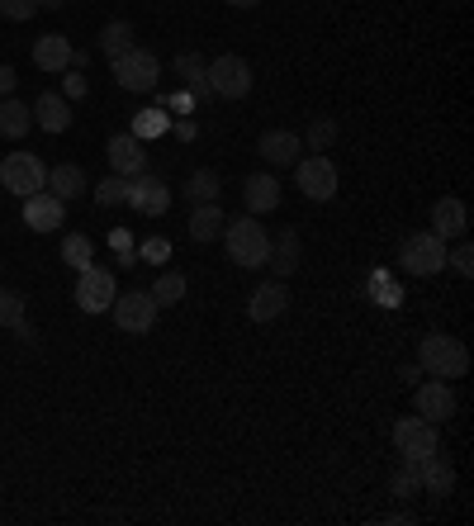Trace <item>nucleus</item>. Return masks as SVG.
<instances>
[{"mask_svg": "<svg viewBox=\"0 0 474 526\" xmlns=\"http://www.w3.org/2000/svg\"><path fill=\"white\" fill-rule=\"evenodd\" d=\"M294 181H299V190L309 195V200H332L337 195V166H332V157H323V152H313V157H299V166H294Z\"/></svg>", "mask_w": 474, "mask_h": 526, "instance_id": "nucleus-7", "label": "nucleus"}, {"mask_svg": "<svg viewBox=\"0 0 474 526\" xmlns=\"http://www.w3.org/2000/svg\"><path fill=\"white\" fill-rule=\"evenodd\" d=\"M242 200H247V214H271L275 204H280V181L275 176H247Z\"/></svg>", "mask_w": 474, "mask_h": 526, "instance_id": "nucleus-21", "label": "nucleus"}, {"mask_svg": "<svg viewBox=\"0 0 474 526\" xmlns=\"http://www.w3.org/2000/svg\"><path fill=\"white\" fill-rule=\"evenodd\" d=\"M299 233L294 228H285L280 237H271V256H266V266L275 271V280H285V275H294V266H299Z\"/></svg>", "mask_w": 474, "mask_h": 526, "instance_id": "nucleus-20", "label": "nucleus"}, {"mask_svg": "<svg viewBox=\"0 0 474 526\" xmlns=\"http://www.w3.org/2000/svg\"><path fill=\"white\" fill-rule=\"evenodd\" d=\"M413 403H418V418L437 422V427L456 418V389H451V380H427V384H418Z\"/></svg>", "mask_w": 474, "mask_h": 526, "instance_id": "nucleus-12", "label": "nucleus"}, {"mask_svg": "<svg viewBox=\"0 0 474 526\" xmlns=\"http://www.w3.org/2000/svg\"><path fill=\"white\" fill-rule=\"evenodd\" d=\"M110 313H114V323L124 327V332H152V323H157V299L152 294H143V290H133V294H114V304H110Z\"/></svg>", "mask_w": 474, "mask_h": 526, "instance_id": "nucleus-10", "label": "nucleus"}, {"mask_svg": "<svg viewBox=\"0 0 474 526\" xmlns=\"http://www.w3.org/2000/svg\"><path fill=\"white\" fill-rule=\"evenodd\" d=\"M413 489H418V484H413V479H408V474H394V493H399V498H408V493H413Z\"/></svg>", "mask_w": 474, "mask_h": 526, "instance_id": "nucleus-40", "label": "nucleus"}, {"mask_svg": "<svg viewBox=\"0 0 474 526\" xmlns=\"http://www.w3.org/2000/svg\"><path fill=\"white\" fill-rule=\"evenodd\" d=\"M166 114L162 109H147V114H138V119H133V138H157V133H166Z\"/></svg>", "mask_w": 474, "mask_h": 526, "instance_id": "nucleus-30", "label": "nucleus"}, {"mask_svg": "<svg viewBox=\"0 0 474 526\" xmlns=\"http://www.w3.org/2000/svg\"><path fill=\"white\" fill-rule=\"evenodd\" d=\"M256 152H261L271 166H294L299 162V152H304V138H299L294 128H271V133H261Z\"/></svg>", "mask_w": 474, "mask_h": 526, "instance_id": "nucleus-15", "label": "nucleus"}, {"mask_svg": "<svg viewBox=\"0 0 474 526\" xmlns=\"http://www.w3.org/2000/svg\"><path fill=\"white\" fill-rule=\"evenodd\" d=\"M219 190H223V176L214 171V166H204V171H195L190 181H185V200H195V204H214L219 200Z\"/></svg>", "mask_w": 474, "mask_h": 526, "instance_id": "nucleus-25", "label": "nucleus"}, {"mask_svg": "<svg viewBox=\"0 0 474 526\" xmlns=\"http://www.w3.org/2000/svg\"><path fill=\"white\" fill-rule=\"evenodd\" d=\"M152 299H157V309H166V304H181L185 299V275L181 271H162L157 275V285H152Z\"/></svg>", "mask_w": 474, "mask_h": 526, "instance_id": "nucleus-27", "label": "nucleus"}, {"mask_svg": "<svg viewBox=\"0 0 474 526\" xmlns=\"http://www.w3.org/2000/svg\"><path fill=\"white\" fill-rule=\"evenodd\" d=\"M24 323V299L15 290H0V327H19Z\"/></svg>", "mask_w": 474, "mask_h": 526, "instance_id": "nucleus-31", "label": "nucleus"}, {"mask_svg": "<svg viewBox=\"0 0 474 526\" xmlns=\"http://www.w3.org/2000/svg\"><path fill=\"white\" fill-rule=\"evenodd\" d=\"M332 143H337V119H313L309 147H313V152H328Z\"/></svg>", "mask_w": 474, "mask_h": 526, "instance_id": "nucleus-32", "label": "nucleus"}, {"mask_svg": "<svg viewBox=\"0 0 474 526\" xmlns=\"http://www.w3.org/2000/svg\"><path fill=\"white\" fill-rule=\"evenodd\" d=\"M128 200V176H105V181L95 185V204L100 209H114V204Z\"/></svg>", "mask_w": 474, "mask_h": 526, "instance_id": "nucleus-29", "label": "nucleus"}, {"mask_svg": "<svg viewBox=\"0 0 474 526\" xmlns=\"http://www.w3.org/2000/svg\"><path fill=\"white\" fill-rule=\"evenodd\" d=\"M62 218H67V200H57L53 190L24 195V228H34V233H57Z\"/></svg>", "mask_w": 474, "mask_h": 526, "instance_id": "nucleus-11", "label": "nucleus"}, {"mask_svg": "<svg viewBox=\"0 0 474 526\" xmlns=\"http://www.w3.org/2000/svg\"><path fill=\"white\" fill-rule=\"evenodd\" d=\"M62 261H67L72 271H86V266L95 261V242L86 233H72L67 242H62Z\"/></svg>", "mask_w": 474, "mask_h": 526, "instance_id": "nucleus-28", "label": "nucleus"}, {"mask_svg": "<svg viewBox=\"0 0 474 526\" xmlns=\"http://www.w3.org/2000/svg\"><path fill=\"white\" fill-rule=\"evenodd\" d=\"M446 266H451L456 275H474V252L470 247H456V252L446 256Z\"/></svg>", "mask_w": 474, "mask_h": 526, "instance_id": "nucleus-35", "label": "nucleus"}, {"mask_svg": "<svg viewBox=\"0 0 474 526\" xmlns=\"http://www.w3.org/2000/svg\"><path fill=\"white\" fill-rule=\"evenodd\" d=\"M67 0H38V10H62Z\"/></svg>", "mask_w": 474, "mask_h": 526, "instance_id": "nucleus-42", "label": "nucleus"}, {"mask_svg": "<svg viewBox=\"0 0 474 526\" xmlns=\"http://www.w3.org/2000/svg\"><path fill=\"white\" fill-rule=\"evenodd\" d=\"M15 81H19L15 67H5V62H0V95H10V91H15Z\"/></svg>", "mask_w": 474, "mask_h": 526, "instance_id": "nucleus-39", "label": "nucleus"}, {"mask_svg": "<svg viewBox=\"0 0 474 526\" xmlns=\"http://www.w3.org/2000/svg\"><path fill=\"white\" fill-rule=\"evenodd\" d=\"M204 67H209V62H204L200 53H181V57H176V76H181L185 86H195V81H204Z\"/></svg>", "mask_w": 474, "mask_h": 526, "instance_id": "nucleus-33", "label": "nucleus"}, {"mask_svg": "<svg viewBox=\"0 0 474 526\" xmlns=\"http://www.w3.org/2000/svg\"><path fill=\"white\" fill-rule=\"evenodd\" d=\"M29 124H34L29 105H24V100H15V95H5V100H0V133H5V138H24V133H29Z\"/></svg>", "mask_w": 474, "mask_h": 526, "instance_id": "nucleus-24", "label": "nucleus"}, {"mask_svg": "<svg viewBox=\"0 0 474 526\" xmlns=\"http://www.w3.org/2000/svg\"><path fill=\"white\" fill-rule=\"evenodd\" d=\"M195 133H200V128L190 124V119H181V124H176V138H181V143H190V138H195Z\"/></svg>", "mask_w": 474, "mask_h": 526, "instance_id": "nucleus-41", "label": "nucleus"}, {"mask_svg": "<svg viewBox=\"0 0 474 526\" xmlns=\"http://www.w3.org/2000/svg\"><path fill=\"white\" fill-rule=\"evenodd\" d=\"M105 157H110L114 176H143L147 171L143 138H133V133H114L110 143H105Z\"/></svg>", "mask_w": 474, "mask_h": 526, "instance_id": "nucleus-14", "label": "nucleus"}, {"mask_svg": "<svg viewBox=\"0 0 474 526\" xmlns=\"http://www.w3.org/2000/svg\"><path fill=\"white\" fill-rule=\"evenodd\" d=\"M114 294H119V285H114L110 271H100V266H86V271H76V304H81V313H105L114 304Z\"/></svg>", "mask_w": 474, "mask_h": 526, "instance_id": "nucleus-9", "label": "nucleus"}, {"mask_svg": "<svg viewBox=\"0 0 474 526\" xmlns=\"http://www.w3.org/2000/svg\"><path fill=\"white\" fill-rule=\"evenodd\" d=\"M399 261L408 275H437L446 271V242L437 233H413L399 247Z\"/></svg>", "mask_w": 474, "mask_h": 526, "instance_id": "nucleus-6", "label": "nucleus"}, {"mask_svg": "<svg viewBox=\"0 0 474 526\" xmlns=\"http://www.w3.org/2000/svg\"><path fill=\"white\" fill-rule=\"evenodd\" d=\"M418 365L432 380H465L470 375V346L451 332H427L418 342Z\"/></svg>", "mask_w": 474, "mask_h": 526, "instance_id": "nucleus-1", "label": "nucleus"}, {"mask_svg": "<svg viewBox=\"0 0 474 526\" xmlns=\"http://www.w3.org/2000/svg\"><path fill=\"white\" fill-rule=\"evenodd\" d=\"M110 72L114 81L124 86V91L133 95H143V91H157V81H162V62H157V53H147V48H128V53H119L110 62Z\"/></svg>", "mask_w": 474, "mask_h": 526, "instance_id": "nucleus-3", "label": "nucleus"}, {"mask_svg": "<svg viewBox=\"0 0 474 526\" xmlns=\"http://www.w3.org/2000/svg\"><path fill=\"white\" fill-rule=\"evenodd\" d=\"M128 209H138V214L147 218H162L166 209H171V185L162 181V176H152V171H143V176H128Z\"/></svg>", "mask_w": 474, "mask_h": 526, "instance_id": "nucleus-8", "label": "nucleus"}, {"mask_svg": "<svg viewBox=\"0 0 474 526\" xmlns=\"http://www.w3.org/2000/svg\"><path fill=\"white\" fill-rule=\"evenodd\" d=\"M223 247H228V261L242 266V271H256V266H266V256H271V233L256 223V214H242L233 223H223Z\"/></svg>", "mask_w": 474, "mask_h": 526, "instance_id": "nucleus-2", "label": "nucleus"}, {"mask_svg": "<svg viewBox=\"0 0 474 526\" xmlns=\"http://www.w3.org/2000/svg\"><path fill=\"white\" fill-rule=\"evenodd\" d=\"M437 422L427 418H399L394 422V446H399V455H432L437 451Z\"/></svg>", "mask_w": 474, "mask_h": 526, "instance_id": "nucleus-13", "label": "nucleus"}, {"mask_svg": "<svg viewBox=\"0 0 474 526\" xmlns=\"http://www.w3.org/2000/svg\"><path fill=\"white\" fill-rule=\"evenodd\" d=\"M72 38L67 34H43L34 43V67L38 72H67V62H72Z\"/></svg>", "mask_w": 474, "mask_h": 526, "instance_id": "nucleus-18", "label": "nucleus"}, {"mask_svg": "<svg viewBox=\"0 0 474 526\" xmlns=\"http://www.w3.org/2000/svg\"><path fill=\"white\" fill-rule=\"evenodd\" d=\"M86 91H91V86H86V76H67V100H81Z\"/></svg>", "mask_w": 474, "mask_h": 526, "instance_id": "nucleus-38", "label": "nucleus"}, {"mask_svg": "<svg viewBox=\"0 0 474 526\" xmlns=\"http://www.w3.org/2000/svg\"><path fill=\"white\" fill-rule=\"evenodd\" d=\"M285 304H290L285 280H266V285H256L252 299H247V318H252V323H271V318L285 313Z\"/></svg>", "mask_w": 474, "mask_h": 526, "instance_id": "nucleus-16", "label": "nucleus"}, {"mask_svg": "<svg viewBox=\"0 0 474 526\" xmlns=\"http://www.w3.org/2000/svg\"><path fill=\"white\" fill-rule=\"evenodd\" d=\"M223 223H228V218H223L219 200H214V204H195V214H190V237H195V242H214V237L223 233Z\"/></svg>", "mask_w": 474, "mask_h": 526, "instance_id": "nucleus-23", "label": "nucleus"}, {"mask_svg": "<svg viewBox=\"0 0 474 526\" xmlns=\"http://www.w3.org/2000/svg\"><path fill=\"white\" fill-rule=\"evenodd\" d=\"M233 10H252V5H261V0H228Z\"/></svg>", "mask_w": 474, "mask_h": 526, "instance_id": "nucleus-43", "label": "nucleus"}, {"mask_svg": "<svg viewBox=\"0 0 474 526\" xmlns=\"http://www.w3.org/2000/svg\"><path fill=\"white\" fill-rule=\"evenodd\" d=\"M0 185L24 200V195H34V190H48V166L38 162L34 152H10V157L0 162Z\"/></svg>", "mask_w": 474, "mask_h": 526, "instance_id": "nucleus-4", "label": "nucleus"}, {"mask_svg": "<svg viewBox=\"0 0 474 526\" xmlns=\"http://www.w3.org/2000/svg\"><path fill=\"white\" fill-rule=\"evenodd\" d=\"M38 15V0H0V19H15V24H24V19Z\"/></svg>", "mask_w": 474, "mask_h": 526, "instance_id": "nucleus-34", "label": "nucleus"}, {"mask_svg": "<svg viewBox=\"0 0 474 526\" xmlns=\"http://www.w3.org/2000/svg\"><path fill=\"white\" fill-rule=\"evenodd\" d=\"M204 76H209L214 95H223V100H242V95L252 91V62L237 57V53L214 57V62L204 67Z\"/></svg>", "mask_w": 474, "mask_h": 526, "instance_id": "nucleus-5", "label": "nucleus"}, {"mask_svg": "<svg viewBox=\"0 0 474 526\" xmlns=\"http://www.w3.org/2000/svg\"><path fill=\"white\" fill-rule=\"evenodd\" d=\"M171 256V242L166 237H152V242H143V261H166Z\"/></svg>", "mask_w": 474, "mask_h": 526, "instance_id": "nucleus-36", "label": "nucleus"}, {"mask_svg": "<svg viewBox=\"0 0 474 526\" xmlns=\"http://www.w3.org/2000/svg\"><path fill=\"white\" fill-rule=\"evenodd\" d=\"M34 124L48 128V133H67L72 128V105H67V95L57 91H43L34 100Z\"/></svg>", "mask_w": 474, "mask_h": 526, "instance_id": "nucleus-17", "label": "nucleus"}, {"mask_svg": "<svg viewBox=\"0 0 474 526\" xmlns=\"http://www.w3.org/2000/svg\"><path fill=\"white\" fill-rule=\"evenodd\" d=\"M166 105L176 109V114H190V109L200 105V100H195V95H190V91H176V95H171V100H166Z\"/></svg>", "mask_w": 474, "mask_h": 526, "instance_id": "nucleus-37", "label": "nucleus"}, {"mask_svg": "<svg viewBox=\"0 0 474 526\" xmlns=\"http://www.w3.org/2000/svg\"><path fill=\"white\" fill-rule=\"evenodd\" d=\"M465 228H470V214H465V204L456 200V195H446V200L432 204V233L446 242V237H465Z\"/></svg>", "mask_w": 474, "mask_h": 526, "instance_id": "nucleus-19", "label": "nucleus"}, {"mask_svg": "<svg viewBox=\"0 0 474 526\" xmlns=\"http://www.w3.org/2000/svg\"><path fill=\"white\" fill-rule=\"evenodd\" d=\"M48 190H53L57 200H81V195H86V171H81V166H72V162H62V166H53V171H48Z\"/></svg>", "mask_w": 474, "mask_h": 526, "instance_id": "nucleus-22", "label": "nucleus"}, {"mask_svg": "<svg viewBox=\"0 0 474 526\" xmlns=\"http://www.w3.org/2000/svg\"><path fill=\"white\" fill-rule=\"evenodd\" d=\"M95 48H100V53L114 62L119 53H128V48H133V24H128V19H110V24L100 29V43H95Z\"/></svg>", "mask_w": 474, "mask_h": 526, "instance_id": "nucleus-26", "label": "nucleus"}]
</instances>
